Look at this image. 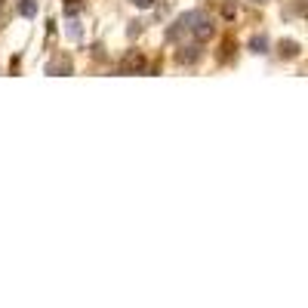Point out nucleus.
<instances>
[{"label":"nucleus","instance_id":"obj_5","mask_svg":"<svg viewBox=\"0 0 308 308\" xmlns=\"http://www.w3.org/2000/svg\"><path fill=\"white\" fill-rule=\"evenodd\" d=\"M280 53H283V56H296V43H293V40H283V43H280Z\"/></svg>","mask_w":308,"mask_h":308},{"label":"nucleus","instance_id":"obj_2","mask_svg":"<svg viewBox=\"0 0 308 308\" xmlns=\"http://www.w3.org/2000/svg\"><path fill=\"white\" fill-rule=\"evenodd\" d=\"M250 50H253V53H268V37H265V34H256V37H250Z\"/></svg>","mask_w":308,"mask_h":308},{"label":"nucleus","instance_id":"obj_9","mask_svg":"<svg viewBox=\"0 0 308 308\" xmlns=\"http://www.w3.org/2000/svg\"><path fill=\"white\" fill-rule=\"evenodd\" d=\"M68 3H71V0H68Z\"/></svg>","mask_w":308,"mask_h":308},{"label":"nucleus","instance_id":"obj_4","mask_svg":"<svg viewBox=\"0 0 308 308\" xmlns=\"http://www.w3.org/2000/svg\"><path fill=\"white\" fill-rule=\"evenodd\" d=\"M197 59V47H188V53H179V62H195Z\"/></svg>","mask_w":308,"mask_h":308},{"label":"nucleus","instance_id":"obj_6","mask_svg":"<svg viewBox=\"0 0 308 308\" xmlns=\"http://www.w3.org/2000/svg\"><path fill=\"white\" fill-rule=\"evenodd\" d=\"M68 37H81V25H71V28H68Z\"/></svg>","mask_w":308,"mask_h":308},{"label":"nucleus","instance_id":"obj_1","mask_svg":"<svg viewBox=\"0 0 308 308\" xmlns=\"http://www.w3.org/2000/svg\"><path fill=\"white\" fill-rule=\"evenodd\" d=\"M182 25L195 34V37H200V40L213 37V22L203 16V13H185V16H182Z\"/></svg>","mask_w":308,"mask_h":308},{"label":"nucleus","instance_id":"obj_7","mask_svg":"<svg viewBox=\"0 0 308 308\" xmlns=\"http://www.w3.org/2000/svg\"><path fill=\"white\" fill-rule=\"evenodd\" d=\"M133 3H136V6H139V9H148V6H151V3H154V0H133Z\"/></svg>","mask_w":308,"mask_h":308},{"label":"nucleus","instance_id":"obj_3","mask_svg":"<svg viewBox=\"0 0 308 308\" xmlns=\"http://www.w3.org/2000/svg\"><path fill=\"white\" fill-rule=\"evenodd\" d=\"M19 13L22 16H37V0H22V3H19Z\"/></svg>","mask_w":308,"mask_h":308},{"label":"nucleus","instance_id":"obj_8","mask_svg":"<svg viewBox=\"0 0 308 308\" xmlns=\"http://www.w3.org/2000/svg\"><path fill=\"white\" fill-rule=\"evenodd\" d=\"M0 9H3V0H0Z\"/></svg>","mask_w":308,"mask_h":308}]
</instances>
